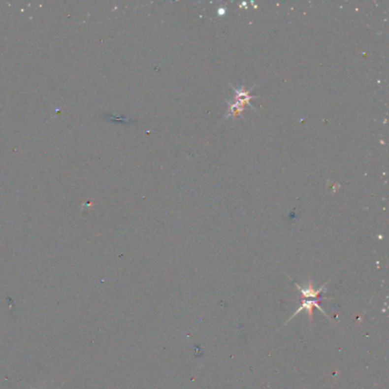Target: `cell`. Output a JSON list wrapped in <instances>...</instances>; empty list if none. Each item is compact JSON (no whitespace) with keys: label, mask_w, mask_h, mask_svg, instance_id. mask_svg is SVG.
I'll use <instances>...</instances> for the list:
<instances>
[{"label":"cell","mask_w":389,"mask_h":389,"mask_svg":"<svg viewBox=\"0 0 389 389\" xmlns=\"http://www.w3.org/2000/svg\"><path fill=\"white\" fill-rule=\"evenodd\" d=\"M313 308H319L320 311L326 316V318H329V316H327V314L325 313V311H324V309H322V307H321V306L319 305V299H313V300H309V299H304V300H302V305L297 309L296 312H294V314L291 316V318L289 319V321L292 320L294 316L298 314V313H300L301 311H304V309H305V311L308 312L309 323H312V321H313Z\"/></svg>","instance_id":"cell-1"},{"label":"cell","mask_w":389,"mask_h":389,"mask_svg":"<svg viewBox=\"0 0 389 389\" xmlns=\"http://www.w3.org/2000/svg\"><path fill=\"white\" fill-rule=\"evenodd\" d=\"M294 284H296L297 289H298L299 291H300L302 296H304V299H306V298L319 299V298H320V293L322 292V291H323L324 289H325V287H326V284H327V283H324L322 287L319 288V289H315V288L313 287L312 280H309V282H308V284H307V286H306V287L299 286L298 283H294Z\"/></svg>","instance_id":"cell-2"}]
</instances>
